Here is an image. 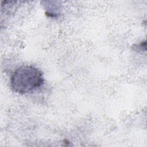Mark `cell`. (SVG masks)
<instances>
[{
    "mask_svg": "<svg viewBox=\"0 0 147 147\" xmlns=\"http://www.w3.org/2000/svg\"><path fill=\"white\" fill-rule=\"evenodd\" d=\"M44 82L42 72L32 65H22L16 69L10 78V86L15 92L26 94L38 88Z\"/></svg>",
    "mask_w": 147,
    "mask_h": 147,
    "instance_id": "6da1fadb",
    "label": "cell"
}]
</instances>
